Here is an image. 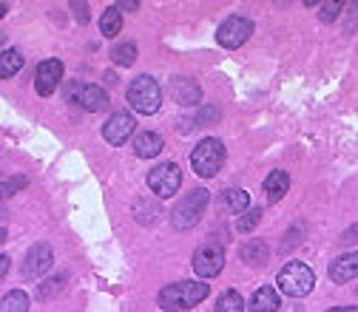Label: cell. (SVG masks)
<instances>
[{"mask_svg":"<svg viewBox=\"0 0 358 312\" xmlns=\"http://www.w3.org/2000/svg\"><path fill=\"white\" fill-rule=\"evenodd\" d=\"M208 295H210V287L205 281H176V284H168L159 290L157 304L165 312H182V309H194Z\"/></svg>","mask_w":358,"mask_h":312,"instance_id":"1","label":"cell"},{"mask_svg":"<svg viewBox=\"0 0 358 312\" xmlns=\"http://www.w3.org/2000/svg\"><path fill=\"white\" fill-rule=\"evenodd\" d=\"M222 165H225V145H222V140H216V137L199 140L196 148L191 151V168L196 176H202V179L216 176L222 170Z\"/></svg>","mask_w":358,"mask_h":312,"instance_id":"2","label":"cell"},{"mask_svg":"<svg viewBox=\"0 0 358 312\" xmlns=\"http://www.w3.org/2000/svg\"><path fill=\"white\" fill-rule=\"evenodd\" d=\"M208 191L205 188H196L191 193H185L182 199L176 202V207L171 210V225L176 230H191L194 225H199L202 216H205V207H208Z\"/></svg>","mask_w":358,"mask_h":312,"instance_id":"3","label":"cell"},{"mask_svg":"<svg viewBox=\"0 0 358 312\" xmlns=\"http://www.w3.org/2000/svg\"><path fill=\"white\" fill-rule=\"evenodd\" d=\"M125 97H128V105L137 111V114L151 117V114H157L159 105H162V88L157 85L154 77L143 74V77H137V80L128 85V94H125Z\"/></svg>","mask_w":358,"mask_h":312,"instance_id":"4","label":"cell"},{"mask_svg":"<svg viewBox=\"0 0 358 312\" xmlns=\"http://www.w3.org/2000/svg\"><path fill=\"white\" fill-rule=\"evenodd\" d=\"M276 284L285 295L304 298L313 292V287H316V273H313L304 261H290V264H285V270H279Z\"/></svg>","mask_w":358,"mask_h":312,"instance_id":"5","label":"cell"},{"mask_svg":"<svg viewBox=\"0 0 358 312\" xmlns=\"http://www.w3.org/2000/svg\"><path fill=\"white\" fill-rule=\"evenodd\" d=\"M148 188L159 196V199H173L176 191L182 188V170L176 162H162L148 173Z\"/></svg>","mask_w":358,"mask_h":312,"instance_id":"6","label":"cell"},{"mask_svg":"<svg viewBox=\"0 0 358 312\" xmlns=\"http://www.w3.org/2000/svg\"><path fill=\"white\" fill-rule=\"evenodd\" d=\"M250 34H253V23L242 15H231L216 29V43L222 49H239L250 40Z\"/></svg>","mask_w":358,"mask_h":312,"instance_id":"7","label":"cell"},{"mask_svg":"<svg viewBox=\"0 0 358 312\" xmlns=\"http://www.w3.org/2000/svg\"><path fill=\"white\" fill-rule=\"evenodd\" d=\"M137 119H134V114H128V111H117V114H111L108 119H106V125H103V140L108 142V145H125L131 137H137Z\"/></svg>","mask_w":358,"mask_h":312,"instance_id":"8","label":"cell"},{"mask_svg":"<svg viewBox=\"0 0 358 312\" xmlns=\"http://www.w3.org/2000/svg\"><path fill=\"white\" fill-rule=\"evenodd\" d=\"M69 103L83 108V111L94 114V111L108 108V94H106V88H100V85H80V82H74L69 88Z\"/></svg>","mask_w":358,"mask_h":312,"instance_id":"9","label":"cell"},{"mask_svg":"<svg viewBox=\"0 0 358 312\" xmlns=\"http://www.w3.org/2000/svg\"><path fill=\"white\" fill-rule=\"evenodd\" d=\"M225 267V250L222 244H202L196 253H194V273L199 278H213L222 273Z\"/></svg>","mask_w":358,"mask_h":312,"instance_id":"10","label":"cell"},{"mask_svg":"<svg viewBox=\"0 0 358 312\" xmlns=\"http://www.w3.org/2000/svg\"><path fill=\"white\" fill-rule=\"evenodd\" d=\"M60 80H63V60H57V57L43 60L34 71V91L40 97H52L57 91Z\"/></svg>","mask_w":358,"mask_h":312,"instance_id":"11","label":"cell"},{"mask_svg":"<svg viewBox=\"0 0 358 312\" xmlns=\"http://www.w3.org/2000/svg\"><path fill=\"white\" fill-rule=\"evenodd\" d=\"M55 267V253H52V244H34L26 258H23V278H40L46 276Z\"/></svg>","mask_w":358,"mask_h":312,"instance_id":"12","label":"cell"},{"mask_svg":"<svg viewBox=\"0 0 358 312\" xmlns=\"http://www.w3.org/2000/svg\"><path fill=\"white\" fill-rule=\"evenodd\" d=\"M352 278H358V250L344 253L330 264V281L333 284H347Z\"/></svg>","mask_w":358,"mask_h":312,"instance_id":"13","label":"cell"},{"mask_svg":"<svg viewBox=\"0 0 358 312\" xmlns=\"http://www.w3.org/2000/svg\"><path fill=\"white\" fill-rule=\"evenodd\" d=\"M162 137L157 131H137V137H134V154L140 159H154L162 154Z\"/></svg>","mask_w":358,"mask_h":312,"instance_id":"14","label":"cell"},{"mask_svg":"<svg viewBox=\"0 0 358 312\" xmlns=\"http://www.w3.org/2000/svg\"><path fill=\"white\" fill-rule=\"evenodd\" d=\"M279 304H282L279 292L271 284H262L250 298V312H279Z\"/></svg>","mask_w":358,"mask_h":312,"instance_id":"15","label":"cell"},{"mask_svg":"<svg viewBox=\"0 0 358 312\" xmlns=\"http://www.w3.org/2000/svg\"><path fill=\"white\" fill-rule=\"evenodd\" d=\"M199 97H202V91L191 77H176L173 80V100L179 105H194V103H199Z\"/></svg>","mask_w":358,"mask_h":312,"instance_id":"16","label":"cell"},{"mask_svg":"<svg viewBox=\"0 0 358 312\" xmlns=\"http://www.w3.org/2000/svg\"><path fill=\"white\" fill-rule=\"evenodd\" d=\"M287 188H290V176H287L285 170H273V173L264 179V196H267V202L285 199Z\"/></svg>","mask_w":358,"mask_h":312,"instance_id":"17","label":"cell"},{"mask_svg":"<svg viewBox=\"0 0 358 312\" xmlns=\"http://www.w3.org/2000/svg\"><path fill=\"white\" fill-rule=\"evenodd\" d=\"M100 31H103V37H108V40L122 31V12H120V6H108V9L103 12V17H100Z\"/></svg>","mask_w":358,"mask_h":312,"instance_id":"18","label":"cell"},{"mask_svg":"<svg viewBox=\"0 0 358 312\" xmlns=\"http://www.w3.org/2000/svg\"><path fill=\"white\" fill-rule=\"evenodd\" d=\"M20 68H23V54L17 49H3V54H0V77L12 80Z\"/></svg>","mask_w":358,"mask_h":312,"instance_id":"19","label":"cell"},{"mask_svg":"<svg viewBox=\"0 0 358 312\" xmlns=\"http://www.w3.org/2000/svg\"><path fill=\"white\" fill-rule=\"evenodd\" d=\"M213 312H245V298L239 295V290H225L216 298Z\"/></svg>","mask_w":358,"mask_h":312,"instance_id":"20","label":"cell"},{"mask_svg":"<svg viewBox=\"0 0 358 312\" xmlns=\"http://www.w3.org/2000/svg\"><path fill=\"white\" fill-rule=\"evenodd\" d=\"M239 258H242L245 264H250V267H262V264L267 261V247H264V242H248V244L239 250Z\"/></svg>","mask_w":358,"mask_h":312,"instance_id":"21","label":"cell"},{"mask_svg":"<svg viewBox=\"0 0 358 312\" xmlns=\"http://www.w3.org/2000/svg\"><path fill=\"white\" fill-rule=\"evenodd\" d=\"M0 312H29V295L23 290H12L0 301Z\"/></svg>","mask_w":358,"mask_h":312,"instance_id":"22","label":"cell"},{"mask_svg":"<svg viewBox=\"0 0 358 312\" xmlns=\"http://www.w3.org/2000/svg\"><path fill=\"white\" fill-rule=\"evenodd\" d=\"M222 199H225V207H228L231 213H236V216H242V213L248 210V205H250L248 191H236V188L225 191V193H222Z\"/></svg>","mask_w":358,"mask_h":312,"instance_id":"23","label":"cell"},{"mask_svg":"<svg viewBox=\"0 0 358 312\" xmlns=\"http://www.w3.org/2000/svg\"><path fill=\"white\" fill-rule=\"evenodd\" d=\"M111 63L134 66V63H137V46H134V43H117V46L111 49Z\"/></svg>","mask_w":358,"mask_h":312,"instance_id":"24","label":"cell"},{"mask_svg":"<svg viewBox=\"0 0 358 312\" xmlns=\"http://www.w3.org/2000/svg\"><path fill=\"white\" fill-rule=\"evenodd\" d=\"M259 221H262V210H259V207H253V210H248V213H242V216H239L236 228H239V233H250V230H256Z\"/></svg>","mask_w":358,"mask_h":312,"instance_id":"25","label":"cell"},{"mask_svg":"<svg viewBox=\"0 0 358 312\" xmlns=\"http://www.w3.org/2000/svg\"><path fill=\"white\" fill-rule=\"evenodd\" d=\"M63 284H66V278H52V281H43V284H40V290H37V298H40V301H49V298H55V295L63 290Z\"/></svg>","mask_w":358,"mask_h":312,"instance_id":"26","label":"cell"},{"mask_svg":"<svg viewBox=\"0 0 358 312\" xmlns=\"http://www.w3.org/2000/svg\"><path fill=\"white\" fill-rule=\"evenodd\" d=\"M344 9V3H338V0H333V3H322V9H319V17L324 20V23H333L336 17H338V12Z\"/></svg>","mask_w":358,"mask_h":312,"instance_id":"27","label":"cell"},{"mask_svg":"<svg viewBox=\"0 0 358 312\" xmlns=\"http://www.w3.org/2000/svg\"><path fill=\"white\" fill-rule=\"evenodd\" d=\"M71 12L77 15V23H88V3H71Z\"/></svg>","mask_w":358,"mask_h":312,"instance_id":"28","label":"cell"},{"mask_svg":"<svg viewBox=\"0 0 358 312\" xmlns=\"http://www.w3.org/2000/svg\"><path fill=\"white\" fill-rule=\"evenodd\" d=\"M117 6H120V12H137L140 9L137 0H128V3H117Z\"/></svg>","mask_w":358,"mask_h":312,"instance_id":"29","label":"cell"},{"mask_svg":"<svg viewBox=\"0 0 358 312\" xmlns=\"http://www.w3.org/2000/svg\"><path fill=\"white\" fill-rule=\"evenodd\" d=\"M344 242H358V225H355L352 230H347V233H344Z\"/></svg>","mask_w":358,"mask_h":312,"instance_id":"30","label":"cell"},{"mask_svg":"<svg viewBox=\"0 0 358 312\" xmlns=\"http://www.w3.org/2000/svg\"><path fill=\"white\" fill-rule=\"evenodd\" d=\"M324 312H358V306H330Z\"/></svg>","mask_w":358,"mask_h":312,"instance_id":"31","label":"cell"},{"mask_svg":"<svg viewBox=\"0 0 358 312\" xmlns=\"http://www.w3.org/2000/svg\"><path fill=\"white\" fill-rule=\"evenodd\" d=\"M0 264H3V267H0V276H6V273H9V255L0 258Z\"/></svg>","mask_w":358,"mask_h":312,"instance_id":"32","label":"cell"}]
</instances>
